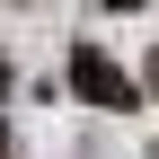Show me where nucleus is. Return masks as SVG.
I'll use <instances>...</instances> for the list:
<instances>
[{"instance_id":"f257e3e1","label":"nucleus","mask_w":159,"mask_h":159,"mask_svg":"<svg viewBox=\"0 0 159 159\" xmlns=\"http://www.w3.org/2000/svg\"><path fill=\"white\" fill-rule=\"evenodd\" d=\"M71 89L89 97V106H142V89H133V80L115 71L97 44H71Z\"/></svg>"},{"instance_id":"f03ea898","label":"nucleus","mask_w":159,"mask_h":159,"mask_svg":"<svg viewBox=\"0 0 159 159\" xmlns=\"http://www.w3.org/2000/svg\"><path fill=\"white\" fill-rule=\"evenodd\" d=\"M150 97H159V53H150Z\"/></svg>"},{"instance_id":"7ed1b4c3","label":"nucleus","mask_w":159,"mask_h":159,"mask_svg":"<svg viewBox=\"0 0 159 159\" xmlns=\"http://www.w3.org/2000/svg\"><path fill=\"white\" fill-rule=\"evenodd\" d=\"M0 89H9V53H0Z\"/></svg>"},{"instance_id":"20e7f679","label":"nucleus","mask_w":159,"mask_h":159,"mask_svg":"<svg viewBox=\"0 0 159 159\" xmlns=\"http://www.w3.org/2000/svg\"><path fill=\"white\" fill-rule=\"evenodd\" d=\"M106 9H142V0H106Z\"/></svg>"}]
</instances>
